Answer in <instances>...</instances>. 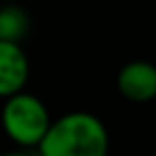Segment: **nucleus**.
Masks as SVG:
<instances>
[{
    "label": "nucleus",
    "mask_w": 156,
    "mask_h": 156,
    "mask_svg": "<svg viewBox=\"0 0 156 156\" xmlns=\"http://www.w3.org/2000/svg\"><path fill=\"white\" fill-rule=\"evenodd\" d=\"M39 156H107L109 130L101 118L88 111H71L51 120Z\"/></svg>",
    "instance_id": "1"
},
{
    "label": "nucleus",
    "mask_w": 156,
    "mask_h": 156,
    "mask_svg": "<svg viewBox=\"0 0 156 156\" xmlns=\"http://www.w3.org/2000/svg\"><path fill=\"white\" fill-rule=\"evenodd\" d=\"M0 118L7 137L20 147H39L51 124L45 103L30 92H20L7 98Z\"/></svg>",
    "instance_id": "2"
},
{
    "label": "nucleus",
    "mask_w": 156,
    "mask_h": 156,
    "mask_svg": "<svg viewBox=\"0 0 156 156\" xmlns=\"http://www.w3.org/2000/svg\"><path fill=\"white\" fill-rule=\"evenodd\" d=\"M30 77V62L22 45L0 41V98L24 92Z\"/></svg>",
    "instance_id": "3"
},
{
    "label": "nucleus",
    "mask_w": 156,
    "mask_h": 156,
    "mask_svg": "<svg viewBox=\"0 0 156 156\" xmlns=\"http://www.w3.org/2000/svg\"><path fill=\"white\" fill-rule=\"evenodd\" d=\"M115 86L130 103H150L156 96V69L150 62L133 60L118 71Z\"/></svg>",
    "instance_id": "4"
},
{
    "label": "nucleus",
    "mask_w": 156,
    "mask_h": 156,
    "mask_svg": "<svg viewBox=\"0 0 156 156\" xmlns=\"http://www.w3.org/2000/svg\"><path fill=\"white\" fill-rule=\"evenodd\" d=\"M30 17L20 7H5L0 9V41L20 45L22 39L28 34Z\"/></svg>",
    "instance_id": "5"
},
{
    "label": "nucleus",
    "mask_w": 156,
    "mask_h": 156,
    "mask_svg": "<svg viewBox=\"0 0 156 156\" xmlns=\"http://www.w3.org/2000/svg\"><path fill=\"white\" fill-rule=\"evenodd\" d=\"M0 156H32L30 152H22V150H17V152H7V154H0Z\"/></svg>",
    "instance_id": "6"
}]
</instances>
